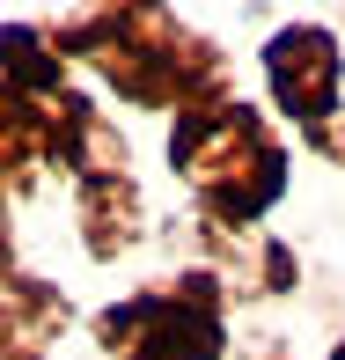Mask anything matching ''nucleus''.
Returning a JSON list of instances; mask_svg holds the SVG:
<instances>
[{
  "instance_id": "39448f33",
  "label": "nucleus",
  "mask_w": 345,
  "mask_h": 360,
  "mask_svg": "<svg viewBox=\"0 0 345 360\" xmlns=\"http://www.w3.org/2000/svg\"><path fill=\"white\" fill-rule=\"evenodd\" d=\"M331 360H345V346H338V353H331Z\"/></svg>"
},
{
  "instance_id": "7ed1b4c3",
  "label": "nucleus",
  "mask_w": 345,
  "mask_h": 360,
  "mask_svg": "<svg viewBox=\"0 0 345 360\" xmlns=\"http://www.w3.org/2000/svg\"><path fill=\"white\" fill-rule=\"evenodd\" d=\"M265 74L279 89V103L301 125L323 133V118H331V103H338V44L323 37V30H279L265 44Z\"/></svg>"
},
{
  "instance_id": "f03ea898",
  "label": "nucleus",
  "mask_w": 345,
  "mask_h": 360,
  "mask_svg": "<svg viewBox=\"0 0 345 360\" xmlns=\"http://www.w3.org/2000/svg\"><path fill=\"white\" fill-rule=\"evenodd\" d=\"M103 346L118 360H213L221 353V309L213 280H184L169 294H133L103 316Z\"/></svg>"
},
{
  "instance_id": "20e7f679",
  "label": "nucleus",
  "mask_w": 345,
  "mask_h": 360,
  "mask_svg": "<svg viewBox=\"0 0 345 360\" xmlns=\"http://www.w3.org/2000/svg\"><path fill=\"white\" fill-rule=\"evenodd\" d=\"M8 360H30V353H22V346H15V353H8Z\"/></svg>"
},
{
  "instance_id": "f257e3e1",
  "label": "nucleus",
  "mask_w": 345,
  "mask_h": 360,
  "mask_svg": "<svg viewBox=\"0 0 345 360\" xmlns=\"http://www.w3.org/2000/svg\"><path fill=\"white\" fill-rule=\"evenodd\" d=\"M169 162L199 184V199L221 221H257L279 191H287V155H279L272 133L257 125V110L235 103V96H213V103L176 110Z\"/></svg>"
}]
</instances>
